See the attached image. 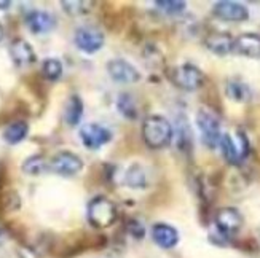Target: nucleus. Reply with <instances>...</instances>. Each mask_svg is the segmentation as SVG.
<instances>
[{
    "label": "nucleus",
    "mask_w": 260,
    "mask_h": 258,
    "mask_svg": "<svg viewBox=\"0 0 260 258\" xmlns=\"http://www.w3.org/2000/svg\"><path fill=\"white\" fill-rule=\"evenodd\" d=\"M169 80H171V83L176 88L187 93H191L203 86V83H205V75H203V72L193 64H180L174 67V69H171V72H169Z\"/></svg>",
    "instance_id": "nucleus-4"
},
{
    "label": "nucleus",
    "mask_w": 260,
    "mask_h": 258,
    "mask_svg": "<svg viewBox=\"0 0 260 258\" xmlns=\"http://www.w3.org/2000/svg\"><path fill=\"white\" fill-rule=\"evenodd\" d=\"M214 223H216V228L222 236L230 238L241 230L243 215H241V212L235 207H222L216 212Z\"/></svg>",
    "instance_id": "nucleus-8"
},
{
    "label": "nucleus",
    "mask_w": 260,
    "mask_h": 258,
    "mask_svg": "<svg viewBox=\"0 0 260 258\" xmlns=\"http://www.w3.org/2000/svg\"><path fill=\"white\" fill-rule=\"evenodd\" d=\"M233 40L229 32H211L205 39V45L211 53L225 56L233 51Z\"/></svg>",
    "instance_id": "nucleus-16"
},
{
    "label": "nucleus",
    "mask_w": 260,
    "mask_h": 258,
    "mask_svg": "<svg viewBox=\"0 0 260 258\" xmlns=\"http://www.w3.org/2000/svg\"><path fill=\"white\" fill-rule=\"evenodd\" d=\"M4 40V27H2V24H0V42Z\"/></svg>",
    "instance_id": "nucleus-28"
},
{
    "label": "nucleus",
    "mask_w": 260,
    "mask_h": 258,
    "mask_svg": "<svg viewBox=\"0 0 260 258\" xmlns=\"http://www.w3.org/2000/svg\"><path fill=\"white\" fill-rule=\"evenodd\" d=\"M86 217L89 225H93L94 228H107L110 225H114L118 210L117 206L106 196H94L88 203L86 207Z\"/></svg>",
    "instance_id": "nucleus-3"
},
{
    "label": "nucleus",
    "mask_w": 260,
    "mask_h": 258,
    "mask_svg": "<svg viewBox=\"0 0 260 258\" xmlns=\"http://www.w3.org/2000/svg\"><path fill=\"white\" fill-rule=\"evenodd\" d=\"M107 72L112 80L121 85H133L141 80L139 70L125 59H112L107 62Z\"/></svg>",
    "instance_id": "nucleus-11"
},
{
    "label": "nucleus",
    "mask_w": 260,
    "mask_h": 258,
    "mask_svg": "<svg viewBox=\"0 0 260 258\" xmlns=\"http://www.w3.org/2000/svg\"><path fill=\"white\" fill-rule=\"evenodd\" d=\"M117 107L120 110V114L123 117H126L129 120H136L138 118V108L134 105V100L129 94H120L118 100H117Z\"/></svg>",
    "instance_id": "nucleus-23"
},
{
    "label": "nucleus",
    "mask_w": 260,
    "mask_h": 258,
    "mask_svg": "<svg viewBox=\"0 0 260 258\" xmlns=\"http://www.w3.org/2000/svg\"><path fill=\"white\" fill-rule=\"evenodd\" d=\"M82 143L88 150H99L103 145L112 140V132L98 123H88L80 129Z\"/></svg>",
    "instance_id": "nucleus-10"
},
{
    "label": "nucleus",
    "mask_w": 260,
    "mask_h": 258,
    "mask_svg": "<svg viewBox=\"0 0 260 258\" xmlns=\"http://www.w3.org/2000/svg\"><path fill=\"white\" fill-rule=\"evenodd\" d=\"M128 231L131 233V236L138 238V239H142V238H144V234H145V230H144V227L141 225L139 222H136V220L129 222V225H128Z\"/></svg>",
    "instance_id": "nucleus-26"
},
{
    "label": "nucleus",
    "mask_w": 260,
    "mask_h": 258,
    "mask_svg": "<svg viewBox=\"0 0 260 258\" xmlns=\"http://www.w3.org/2000/svg\"><path fill=\"white\" fill-rule=\"evenodd\" d=\"M197 126L201 132V142L211 150L216 149L222 137L220 120L217 115L208 108H200L197 114Z\"/></svg>",
    "instance_id": "nucleus-5"
},
{
    "label": "nucleus",
    "mask_w": 260,
    "mask_h": 258,
    "mask_svg": "<svg viewBox=\"0 0 260 258\" xmlns=\"http://www.w3.org/2000/svg\"><path fill=\"white\" fill-rule=\"evenodd\" d=\"M155 5L166 15H180L187 7L185 2H179V0H158Z\"/></svg>",
    "instance_id": "nucleus-24"
},
{
    "label": "nucleus",
    "mask_w": 260,
    "mask_h": 258,
    "mask_svg": "<svg viewBox=\"0 0 260 258\" xmlns=\"http://www.w3.org/2000/svg\"><path fill=\"white\" fill-rule=\"evenodd\" d=\"M212 15L229 22H244L249 19V10L246 5L232 2V0H220L212 7Z\"/></svg>",
    "instance_id": "nucleus-9"
},
{
    "label": "nucleus",
    "mask_w": 260,
    "mask_h": 258,
    "mask_svg": "<svg viewBox=\"0 0 260 258\" xmlns=\"http://www.w3.org/2000/svg\"><path fill=\"white\" fill-rule=\"evenodd\" d=\"M11 7V2H8V0H5V2H0V10H8Z\"/></svg>",
    "instance_id": "nucleus-27"
},
{
    "label": "nucleus",
    "mask_w": 260,
    "mask_h": 258,
    "mask_svg": "<svg viewBox=\"0 0 260 258\" xmlns=\"http://www.w3.org/2000/svg\"><path fill=\"white\" fill-rule=\"evenodd\" d=\"M61 5H62V8H64V11L66 13H69V15H72V16H78V15H85V13H88L89 11V2H78V0H72V2H61Z\"/></svg>",
    "instance_id": "nucleus-25"
},
{
    "label": "nucleus",
    "mask_w": 260,
    "mask_h": 258,
    "mask_svg": "<svg viewBox=\"0 0 260 258\" xmlns=\"http://www.w3.org/2000/svg\"><path fill=\"white\" fill-rule=\"evenodd\" d=\"M26 26L32 33H48L50 30L54 29L56 26V19L47 13V11H40V10H32L26 16Z\"/></svg>",
    "instance_id": "nucleus-14"
},
{
    "label": "nucleus",
    "mask_w": 260,
    "mask_h": 258,
    "mask_svg": "<svg viewBox=\"0 0 260 258\" xmlns=\"http://www.w3.org/2000/svg\"><path fill=\"white\" fill-rule=\"evenodd\" d=\"M83 102L77 94L67 99L64 107V120L69 126H78V123L83 118Z\"/></svg>",
    "instance_id": "nucleus-17"
},
{
    "label": "nucleus",
    "mask_w": 260,
    "mask_h": 258,
    "mask_svg": "<svg viewBox=\"0 0 260 258\" xmlns=\"http://www.w3.org/2000/svg\"><path fill=\"white\" fill-rule=\"evenodd\" d=\"M42 73L50 82H58L62 77V62L56 58L45 59L42 64Z\"/></svg>",
    "instance_id": "nucleus-22"
},
{
    "label": "nucleus",
    "mask_w": 260,
    "mask_h": 258,
    "mask_svg": "<svg viewBox=\"0 0 260 258\" xmlns=\"http://www.w3.org/2000/svg\"><path fill=\"white\" fill-rule=\"evenodd\" d=\"M219 145L225 161L230 166H241L251 152V143L243 131H238L236 134H222Z\"/></svg>",
    "instance_id": "nucleus-2"
},
{
    "label": "nucleus",
    "mask_w": 260,
    "mask_h": 258,
    "mask_svg": "<svg viewBox=\"0 0 260 258\" xmlns=\"http://www.w3.org/2000/svg\"><path fill=\"white\" fill-rule=\"evenodd\" d=\"M152 239L161 249H173L179 242V233L168 223H155L152 227Z\"/></svg>",
    "instance_id": "nucleus-15"
},
{
    "label": "nucleus",
    "mask_w": 260,
    "mask_h": 258,
    "mask_svg": "<svg viewBox=\"0 0 260 258\" xmlns=\"http://www.w3.org/2000/svg\"><path fill=\"white\" fill-rule=\"evenodd\" d=\"M225 91H227V96L232 100H235V102H240V104L247 102V100H251V97H252L251 88L247 86L246 83L240 82V80H229Z\"/></svg>",
    "instance_id": "nucleus-19"
},
{
    "label": "nucleus",
    "mask_w": 260,
    "mask_h": 258,
    "mask_svg": "<svg viewBox=\"0 0 260 258\" xmlns=\"http://www.w3.org/2000/svg\"><path fill=\"white\" fill-rule=\"evenodd\" d=\"M174 131L171 123L161 115H150L144 120L142 139L145 145L152 150H161L168 147L173 140Z\"/></svg>",
    "instance_id": "nucleus-1"
},
{
    "label": "nucleus",
    "mask_w": 260,
    "mask_h": 258,
    "mask_svg": "<svg viewBox=\"0 0 260 258\" xmlns=\"http://www.w3.org/2000/svg\"><path fill=\"white\" fill-rule=\"evenodd\" d=\"M27 132H29V125L26 121H15L8 125L7 129L4 131V140L8 145H16L27 137Z\"/></svg>",
    "instance_id": "nucleus-18"
},
{
    "label": "nucleus",
    "mask_w": 260,
    "mask_h": 258,
    "mask_svg": "<svg viewBox=\"0 0 260 258\" xmlns=\"http://www.w3.org/2000/svg\"><path fill=\"white\" fill-rule=\"evenodd\" d=\"M21 169L27 175H42L43 172L50 171V167H48V161L45 160L42 155H34V156H29V158L22 163Z\"/></svg>",
    "instance_id": "nucleus-20"
},
{
    "label": "nucleus",
    "mask_w": 260,
    "mask_h": 258,
    "mask_svg": "<svg viewBox=\"0 0 260 258\" xmlns=\"http://www.w3.org/2000/svg\"><path fill=\"white\" fill-rule=\"evenodd\" d=\"M125 183L129 188H145L147 187V172L141 164H133L125 174Z\"/></svg>",
    "instance_id": "nucleus-21"
},
{
    "label": "nucleus",
    "mask_w": 260,
    "mask_h": 258,
    "mask_svg": "<svg viewBox=\"0 0 260 258\" xmlns=\"http://www.w3.org/2000/svg\"><path fill=\"white\" fill-rule=\"evenodd\" d=\"M50 171L61 177H74L83 169V161L72 152H58L48 161Z\"/></svg>",
    "instance_id": "nucleus-6"
},
{
    "label": "nucleus",
    "mask_w": 260,
    "mask_h": 258,
    "mask_svg": "<svg viewBox=\"0 0 260 258\" xmlns=\"http://www.w3.org/2000/svg\"><path fill=\"white\" fill-rule=\"evenodd\" d=\"M8 51H10L11 61H13L15 65H18V67L34 64L37 59L36 51H34V48L30 47V43L22 40V39H16V40L11 42Z\"/></svg>",
    "instance_id": "nucleus-13"
},
{
    "label": "nucleus",
    "mask_w": 260,
    "mask_h": 258,
    "mask_svg": "<svg viewBox=\"0 0 260 258\" xmlns=\"http://www.w3.org/2000/svg\"><path fill=\"white\" fill-rule=\"evenodd\" d=\"M233 53L249 59H260V35L255 32H246L233 40Z\"/></svg>",
    "instance_id": "nucleus-12"
},
{
    "label": "nucleus",
    "mask_w": 260,
    "mask_h": 258,
    "mask_svg": "<svg viewBox=\"0 0 260 258\" xmlns=\"http://www.w3.org/2000/svg\"><path fill=\"white\" fill-rule=\"evenodd\" d=\"M74 42L80 51H83L86 54H94L104 47L106 39H104V33L101 32L98 27L83 26V27H78L75 30Z\"/></svg>",
    "instance_id": "nucleus-7"
}]
</instances>
